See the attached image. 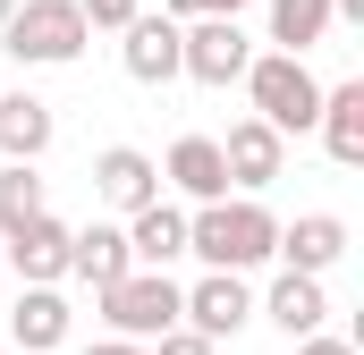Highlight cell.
<instances>
[{
    "label": "cell",
    "mask_w": 364,
    "mask_h": 355,
    "mask_svg": "<svg viewBox=\"0 0 364 355\" xmlns=\"http://www.w3.org/2000/svg\"><path fill=\"white\" fill-rule=\"evenodd\" d=\"M339 254H348V220H339V212H296V220H279V271L322 279Z\"/></svg>",
    "instance_id": "cell-10"
},
{
    "label": "cell",
    "mask_w": 364,
    "mask_h": 355,
    "mask_svg": "<svg viewBox=\"0 0 364 355\" xmlns=\"http://www.w3.org/2000/svg\"><path fill=\"white\" fill-rule=\"evenodd\" d=\"M127 229H119V220H85V229H68V279H85L93 296H102V288H119V279H127Z\"/></svg>",
    "instance_id": "cell-11"
},
{
    "label": "cell",
    "mask_w": 364,
    "mask_h": 355,
    "mask_svg": "<svg viewBox=\"0 0 364 355\" xmlns=\"http://www.w3.org/2000/svg\"><path fill=\"white\" fill-rule=\"evenodd\" d=\"M237 9H255V0H203V17H237Z\"/></svg>",
    "instance_id": "cell-25"
},
{
    "label": "cell",
    "mask_w": 364,
    "mask_h": 355,
    "mask_svg": "<svg viewBox=\"0 0 364 355\" xmlns=\"http://www.w3.org/2000/svg\"><path fill=\"white\" fill-rule=\"evenodd\" d=\"M263 9H272V51H288V60H305L331 34V0H263Z\"/></svg>",
    "instance_id": "cell-19"
},
{
    "label": "cell",
    "mask_w": 364,
    "mask_h": 355,
    "mask_svg": "<svg viewBox=\"0 0 364 355\" xmlns=\"http://www.w3.org/2000/svg\"><path fill=\"white\" fill-rule=\"evenodd\" d=\"M212 144H220V170H229V186H237L246 203L288 170V144H279L263 119H237V127H229V136H212Z\"/></svg>",
    "instance_id": "cell-7"
},
{
    "label": "cell",
    "mask_w": 364,
    "mask_h": 355,
    "mask_svg": "<svg viewBox=\"0 0 364 355\" xmlns=\"http://www.w3.org/2000/svg\"><path fill=\"white\" fill-rule=\"evenodd\" d=\"M0 271H17L26 288H60L68 279V220H26L17 237H0Z\"/></svg>",
    "instance_id": "cell-8"
},
{
    "label": "cell",
    "mask_w": 364,
    "mask_h": 355,
    "mask_svg": "<svg viewBox=\"0 0 364 355\" xmlns=\"http://www.w3.org/2000/svg\"><path fill=\"white\" fill-rule=\"evenodd\" d=\"M9 355H51L68 347V296L60 288H17V313H9Z\"/></svg>",
    "instance_id": "cell-16"
},
{
    "label": "cell",
    "mask_w": 364,
    "mask_h": 355,
    "mask_svg": "<svg viewBox=\"0 0 364 355\" xmlns=\"http://www.w3.org/2000/svg\"><path fill=\"white\" fill-rule=\"evenodd\" d=\"M314 136H322V153H331L339 170H364V77L322 85V119H314Z\"/></svg>",
    "instance_id": "cell-14"
},
{
    "label": "cell",
    "mask_w": 364,
    "mask_h": 355,
    "mask_svg": "<svg viewBox=\"0 0 364 355\" xmlns=\"http://www.w3.org/2000/svg\"><path fill=\"white\" fill-rule=\"evenodd\" d=\"M161 186H178V195H186V212L220 203V195H229L220 144H212V136H178V144H170V161H161Z\"/></svg>",
    "instance_id": "cell-13"
},
{
    "label": "cell",
    "mask_w": 364,
    "mask_h": 355,
    "mask_svg": "<svg viewBox=\"0 0 364 355\" xmlns=\"http://www.w3.org/2000/svg\"><path fill=\"white\" fill-rule=\"evenodd\" d=\"M9 17H17V0H0V26H9Z\"/></svg>",
    "instance_id": "cell-26"
},
{
    "label": "cell",
    "mask_w": 364,
    "mask_h": 355,
    "mask_svg": "<svg viewBox=\"0 0 364 355\" xmlns=\"http://www.w3.org/2000/svg\"><path fill=\"white\" fill-rule=\"evenodd\" d=\"M85 17H77V0H17V17L0 26V51L9 60H26V68H68V60H85Z\"/></svg>",
    "instance_id": "cell-4"
},
{
    "label": "cell",
    "mask_w": 364,
    "mask_h": 355,
    "mask_svg": "<svg viewBox=\"0 0 364 355\" xmlns=\"http://www.w3.org/2000/svg\"><path fill=\"white\" fill-rule=\"evenodd\" d=\"M77 17H85V34H127L144 17V0H77Z\"/></svg>",
    "instance_id": "cell-21"
},
{
    "label": "cell",
    "mask_w": 364,
    "mask_h": 355,
    "mask_svg": "<svg viewBox=\"0 0 364 355\" xmlns=\"http://www.w3.org/2000/svg\"><path fill=\"white\" fill-rule=\"evenodd\" d=\"M153 355H220V347L195 339V330H170V339H153Z\"/></svg>",
    "instance_id": "cell-22"
},
{
    "label": "cell",
    "mask_w": 364,
    "mask_h": 355,
    "mask_svg": "<svg viewBox=\"0 0 364 355\" xmlns=\"http://www.w3.org/2000/svg\"><path fill=\"white\" fill-rule=\"evenodd\" d=\"M178 296H186V330H195V339H212V347H220V339H237V330L255 322V288H246L237 271H203V279L178 288Z\"/></svg>",
    "instance_id": "cell-6"
},
{
    "label": "cell",
    "mask_w": 364,
    "mask_h": 355,
    "mask_svg": "<svg viewBox=\"0 0 364 355\" xmlns=\"http://www.w3.org/2000/svg\"><path fill=\"white\" fill-rule=\"evenodd\" d=\"M51 212V195H43V178L26 170V161H0V237H17L26 220H43Z\"/></svg>",
    "instance_id": "cell-20"
},
{
    "label": "cell",
    "mask_w": 364,
    "mask_h": 355,
    "mask_svg": "<svg viewBox=\"0 0 364 355\" xmlns=\"http://www.w3.org/2000/svg\"><path fill=\"white\" fill-rule=\"evenodd\" d=\"M237 85H246V102H255L246 119H263L279 144H288V136H305V127L322 119V77H314L305 60H288V51H255Z\"/></svg>",
    "instance_id": "cell-2"
},
{
    "label": "cell",
    "mask_w": 364,
    "mask_h": 355,
    "mask_svg": "<svg viewBox=\"0 0 364 355\" xmlns=\"http://www.w3.org/2000/svg\"><path fill=\"white\" fill-rule=\"evenodd\" d=\"M186 254L203 271H263L279 263V220L263 203H246V195H220V203H203V212H186Z\"/></svg>",
    "instance_id": "cell-1"
},
{
    "label": "cell",
    "mask_w": 364,
    "mask_h": 355,
    "mask_svg": "<svg viewBox=\"0 0 364 355\" xmlns=\"http://www.w3.org/2000/svg\"><path fill=\"white\" fill-rule=\"evenodd\" d=\"M119 68H127L136 85H170V77H178V26H170V17H136V26L119 34Z\"/></svg>",
    "instance_id": "cell-18"
},
{
    "label": "cell",
    "mask_w": 364,
    "mask_h": 355,
    "mask_svg": "<svg viewBox=\"0 0 364 355\" xmlns=\"http://www.w3.org/2000/svg\"><path fill=\"white\" fill-rule=\"evenodd\" d=\"M255 313H263L272 330H288V339H314V330L331 322V296H322V279H305V271H279L272 288L255 296Z\"/></svg>",
    "instance_id": "cell-12"
},
{
    "label": "cell",
    "mask_w": 364,
    "mask_h": 355,
    "mask_svg": "<svg viewBox=\"0 0 364 355\" xmlns=\"http://www.w3.org/2000/svg\"><path fill=\"white\" fill-rule=\"evenodd\" d=\"M51 136H60V119H51V102L43 93H0V161H43L51 153Z\"/></svg>",
    "instance_id": "cell-15"
},
{
    "label": "cell",
    "mask_w": 364,
    "mask_h": 355,
    "mask_svg": "<svg viewBox=\"0 0 364 355\" xmlns=\"http://www.w3.org/2000/svg\"><path fill=\"white\" fill-rule=\"evenodd\" d=\"M178 254H186V212H178V203L127 212V263H136V271H170Z\"/></svg>",
    "instance_id": "cell-17"
},
{
    "label": "cell",
    "mask_w": 364,
    "mask_h": 355,
    "mask_svg": "<svg viewBox=\"0 0 364 355\" xmlns=\"http://www.w3.org/2000/svg\"><path fill=\"white\" fill-rule=\"evenodd\" d=\"M85 355H153V347H127V339H93Z\"/></svg>",
    "instance_id": "cell-24"
},
{
    "label": "cell",
    "mask_w": 364,
    "mask_h": 355,
    "mask_svg": "<svg viewBox=\"0 0 364 355\" xmlns=\"http://www.w3.org/2000/svg\"><path fill=\"white\" fill-rule=\"evenodd\" d=\"M0 355H9V347H0Z\"/></svg>",
    "instance_id": "cell-27"
},
{
    "label": "cell",
    "mask_w": 364,
    "mask_h": 355,
    "mask_svg": "<svg viewBox=\"0 0 364 355\" xmlns=\"http://www.w3.org/2000/svg\"><path fill=\"white\" fill-rule=\"evenodd\" d=\"M296 355H364L356 339H331V330H314V339H296Z\"/></svg>",
    "instance_id": "cell-23"
},
{
    "label": "cell",
    "mask_w": 364,
    "mask_h": 355,
    "mask_svg": "<svg viewBox=\"0 0 364 355\" xmlns=\"http://www.w3.org/2000/svg\"><path fill=\"white\" fill-rule=\"evenodd\" d=\"M246 60H255V34L237 17H195V26H178V77H195V85H237Z\"/></svg>",
    "instance_id": "cell-5"
},
{
    "label": "cell",
    "mask_w": 364,
    "mask_h": 355,
    "mask_svg": "<svg viewBox=\"0 0 364 355\" xmlns=\"http://www.w3.org/2000/svg\"><path fill=\"white\" fill-rule=\"evenodd\" d=\"M102 322H110V339L153 347V339L186 330V296H178V279H170V271H127L119 288H102Z\"/></svg>",
    "instance_id": "cell-3"
},
{
    "label": "cell",
    "mask_w": 364,
    "mask_h": 355,
    "mask_svg": "<svg viewBox=\"0 0 364 355\" xmlns=\"http://www.w3.org/2000/svg\"><path fill=\"white\" fill-rule=\"evenodd\" d=\"M93 195L110 212H144V203H161V161L136 144H110V153H93Z\"/></svg>",
    "instance_id": "cell-9"
}]
</instances>
